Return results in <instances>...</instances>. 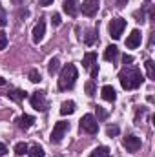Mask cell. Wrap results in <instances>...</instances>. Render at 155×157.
<instances>
[{
  "label": "cell",
  "mask_w": 155,
  "mask_h": 157,
  "mask_svg": "<svg viewBox=\"0 0 155 157\" xmlns=\"http://www.w3.org/2000/svg\"><path fill=\"white\" fill-rule=\"evenodd\" d=\"M146 2H150V0H146Z\"/></svg>",
  "instance_id": "cell-36"
},
{
  "label": "cell",
  "mask_w": 155,
  "mask_h": 157,
  "mask_svg": "<svg viewBox=\"0 0 155 157\" xmlns=\"http://www.w3.org/2000/svg\"><path fill=\"white\" fill-rule=\"evenodd\" d=\"M97 35H99V31H97V29H89V31L86 33V37H84V42H86L88 46H93V44L99 40Z\"/></svg>",
  "instance_id": "cell-20"
},
{
  "label": "cell",
  "mask_w": 155,
  "mask_h": 157,
  "mask_svg": "<svg viewBox=\"0 0 155 157\" xmlns=\"http://www.w3.org/2000/svg\"><path fill=\"white\" fill-rule=\"evenodd\" d=\"M97 75H99V66H97V62L91 66V78H97Z\"/></svg>",
  "instance_id": "cell-31"
},
{
  "label": "cell",
  "mask_w": 155,
  "mask_h": 157,
  "mask_svg": "<svg viewBox=\"0 0 155 157\" xmlns=\"http://www.w3.org/2000/svg\"><path fill=\"white\" fill-rule=\"evenodd\" d=\"M86 93H88L89 97H93V95H95V82H93V80L86 82Z\"/></svg>",
  "instance_id": "cell-25"
},
{
  "label": "cell",
  "mask_w": 155,
  "mask_h": 157,
  "mask_svg": "<svg viewBox=\"0 0 155 157\" xmlns=\"http://www.w3.org/2000/svg\"><path fill=\"white\" fill-rule=\"evenodd\" d=\"M122 146L126 148V152H137L139 148H141V139L137 137V135H126L124 139H122Z\"/></svg>",
  "instance_id": "cell-7"
},
{
  "label": "cell",
  "mask_w": 155,
  "mask_h": 157,
  "mask_svg": "<svg viewBox=\"0 0 155 157\" xmlns=\"http://www.w3.org/2000/svg\"><path fill=\"white\" fill-rule=\"evenodd\" d=\"M53 0H40V6H51Z\"/></svg>",
  "instance_id": "cell-34"
},
{
  "label": "cell",
  "mask_w": 155,
  "mask_h": 157,
  "mask_svg": "<svg viewBox=\"0 0 155 157\" xmlns=\"http://www.w3.org/2000/svg\"><path fill=\"white\" fill-rule=\"evenodd\" d=\"M44 35H46V22L44 20H39V24L33 28V42H42L44 39Z\"/></svg>",
  "instance_id": "cell-11"
},
{
  "label": "cell",
  "mask_w": 155,
  "mask_h": 157,
  "mask_svg": "<svg viewBox=\"0 0 155 157\" xmlns=\"http://www.w3.org/2000/svg\"><path fill=\"white\" fill-rule=\"evenodd\" d=\"M97 113H99V119H100V121H104V119L108 117V113H106L100 106H97Z\"/></svg>",
  "instance_id": "cell-29"
},
{
  "label": "cell",
  "mask_w": 155,
  "mask_h": 157,
  "mask_svg": "<svg viewBox=\"0 0 155 157\" xmlns=\"http://www.w3.org/2000/svg\"><path fill=\"white\" fill-rule=\"evenodd\" d=\"M100 95H102V99H104V101H108V102H115V99H117L115 90H113V86H110V84L102 86V90H100Z\"/></svg>",
  "instance_id": "cell-13"
},
{
  "label": "cell",
  "mask_w": 155,
  "mask_h": 157,
  "mask_svg": "<svg viewBox=\"0 0 155 157\" xmlns=\"http://www.w3.org/2000/svg\"><path fill=\"white\" fill-rule=\"evenodd\" d=\"M119 80H120V86L124 90H135L142 84V73L137 70V68H130V66H124L119 73Z\"/></svg>",
  "instance_id": "cell-1"
},
{
  "label": "cell",
  "mask_w": 155,
  "mask_h": 157,
  "mask_svg": "<svg viewBox=\"0 0 155 157\" xmlns=\"http://www.w3.org/2000/svg\"><path fill=\"white\" fill-rule=\"evenodd\" d=\"M117 57H119V48L117 46H108L106 49H104V59L108 60V62H115L117 60Z\"/></svg>",
  "instance_id": "cell-14"
},
{
  "label": "cell",
  "mask_w": 155,
  "mask_h": 157,
  "mask_svg": "<svg viewBox=\"0 0 155 157\" xmlns=\"http://www.w3.org/2000/svg\"><path fill=\"white\" fill-rule=\"evenodd\" d=\"M7 24V15H6V9L0 7V28H4Z\"/></svg>",
  "instance_id": "cell-27"
},
{
  "label": "cell",
  "mask_w": 155,
  "mask_h": 157,
  "mask_svg": "<svg viewBox=\"0 0 155 157\" xmlns=\"http://www.w3.org/2000/svg\"><path fill=\"white\" fill-rule=\"evenodd\" d=\"M28 155H29V157H44V155H46V152H44V148H42V146L33 144L31 148H28Z\"/></svg>",
  "instance_id": "cell-19"
},
{
  "label": "cell",
  "mask_w": 155,
  "mask_h": 157,
  "mask_svg": "<svg viewBox=\"0 0 155 157\" xmlns=\"http://www.w3.org/2000/svg\"><path fill=\"white\" fill-rule=\"evenodd\" d=\"M124 4H126V0H117V6H119V7H122Z\"/></svg>",
  "instance_id": "cell-35"
},
{
  "label": "cell",
  "mask_w": 155,
  "mask_h": 157,
  "mask_svg": "<svg viewBox=\"0 0 155 157\" xmlns=\"http://www.w3.org/2000/svg\"><path fill=\"white\" fill-rule=\"evenodd\" d=\"M144 66H146L148 78H150V80H155V64H153V60H146V62H144Z\"/></svg>",
  "instance_id": "cell-22"
},
{
  "label": "cell",
  "mask_w": 155,
  "mask_h": 157,
  "mask_svg": "<svg viewBox=\"0 0 155 157\" xmlns=\"http://www.w3.org/2000/svg\"><path fill=\"white\" fill-rule=\"evenodd\" d=\"M51 22H53V26H60V22H62V20H60V15H59V13H55V15H53V18H51Z\"/></svg>",
  "instance_id": "cell-30"
},
{
  "label": "cell",
  "mask_w": 155,
  "mask_h": 157,
  "mask_svg": "<svg viewBox=\"0 0 155 157\" xmlns=\"http://www.w3.org/2000/svg\"><path fill=\"white\" fill-rule=\"evenodd\" d=\"M6 154H7V148H6V144L0 143V157H4Z\"/></svg>",
  "instance_id": "cell-32"
},
{
  "label": "cell",
  "mask_w": 155,
  "mask_h": 157,
  "mask_svg": "<svg viewBox=\"0 0 155 157\" xmlns=\"http://www.w3.org/2000/svg\"><path fill=\"white\" fill-rule=\"evenodd\" d=\"M35 124V117L33 115H20V117L17 119V126L20 128V130H29L31 126Z\"/></svg>",
  "instance_id": "cell-10"
},
{
  "label": "cell",
  "mask_w": 155,
  "mask_h": 157,
  "mask_svg": "<svg viewBox=\"0 0 155 157\" xmlns=\"http://www.w3.org/2000/svg\"><path fill=\"white\" fill-rule=\"evenodd\" d=\"M126 46H128L130 49H135L137 46H141V31H139V29H133V31L130 33V37L126 39Z\"/></svg>",
  "instance_id": "cell-12"
},
{
  "label": "cell",
  "mask_w": 155,
  "mask_h": 157,
  "mask_svg": "<svg viewBox=\"0 0 155 157\" xmlns=\"http://www.w3.org/2000/svg\"><path fill=\"white\" fill-rule=\"evenodd\" d=\"M106 133H108V137H115V135H119V126H108L106 128Z\"/></svg>",
  "instance_id": "cell-26"
},
{
  "label": "cell",
  "mask_w": 155,
  "mask_h": 157,
  "mask_svg": "<svg viewBox=\"0 0 155 157\" xmlns=\"http://www.w3.org/2000/svg\"><path fill=\"white\" fill-rule=\"evenodd\" d=\"M95 62H97V53H93V51L86 53V55H84V59H82V66H84L86 70H89Z\"/></svg>",
  "instance_id": "cell-17"
},
{
  "label": "cell",
  "mask_w": 155,
  "mask_h": 157,
  "mask_svg": "<svg viewBox=\"0 0 155 157\" xmlns=\"http://www.w3.org/2000/svg\"><path fill=\"white\" fill-rule=\"evenodd\" d=\"M89 157H110V148L108 146H97L89 154Z\"/></svg>",
  "instance_id": "cell-18"
},
{
  "label": "cell",
  "mask_w": 155,
  "mask_h": 157,
  "mask_svg": "<svg viewBox=\"0 0 155 157\" xmlns=\"http://www.w3.org/2000/svg\"><path fill=\"white\" fill-rule=\"evenodd\" d=\"M75 82H77V68L73 64H66L59 75V90L60 91L71 90L75 86Z\"/></svg>",
  "instance_id": "cell-2"
},
{
  "label": "cell",
  "mask_w": 155,
  "mask_h": 157,
  "mask_svg": "<svg viewBox=\"0 0 155 157\" xmlns=\"http://www.w3.org/2000/svg\"><path fill=\"white\" fill-rule=\"evenodd\" d=\"M64 13L70 15V17H77L78 9H80V0H66L64 6H62Z\"/></svg>",
  "instance_id": "cell-9"
},
{
  "label": "cell",
  "mask_w": 155,
  "mask_h": 157,
  "mask_svg": "<svg viewBox=\"0 0 155 157\" xmlns=\"http://www.w3.org/2000/svg\"><path fill=\"white\" fill-rule=\"evenodd\" d=\"M75 113V102L73 101H64L60 104V115H71Z\"/></svg>",
  "instance_id": "cell-16"
},
{
  "label": "cell",
  "mask_w": 155,
  "mask_h": 157,
  "mask_svg": "<svg viewBox=\"0 0 155 157\" xmlns=\"http://www.w3.org/2000/svg\"><path fill=\"white\" fill-rule=\"evenodd\" d=\"M29 80H31L33 84H39L40 80H42V77H40V71H39V70H31V71H29Z\"/></svg>",
  "instance_id": "cell-24"
},
{
  "label": "cell",
  "mask_w": 155,
  "mask_h": 157,
  "mask_svg": "<svg viewBox=\"0 0 155 157\" xmlns=\"http://www.w3.org/2000/svg\"><path fill=\"white\" fill-rule=\"evenodd\" d=\"M80 130L86 132V133H97L99 132V121L93 117L91 113H86L84 117L80 119Z\"/></svg>",
  "instance_id": "cell-4"
},
{
  "label": "cell",
  "mask_w": 155,
  "mask_h": 157,
  "mask_svg": "<svg viewBox=\"0 0 155 157\" xmlns=\"http://www.w3.org/2000/svg\"><path fill=\"white\" fill-rule=\"evenodd\" d=\"M6 46H7V35L4 31H0V51L6 49Z\"/></svg>",
  "instance_id": "cell-28"
},
{
  "label": "cell",
  "mask_w": 155,
  "mask_h": 157,
  "mask_svg": "<svg viewBox=\"0 0 155 157\" xmlns=\"http://www.w3.org/2000/svg\"><path fill=\"white\" fill-rule=\"evenodd\" d=\"M124 28H126V20L124 18H120V17H117L113 18L112 22H110V37L112 39H120V35H122V31H124Z\"/></svg>",
  "instance_id": "cell-5"
},
{
  "label": "cell",
  "mask_w": 155,
  "mask_h": 157,
  "mask_svg": "<svg viewBox=\"0 0 155 157\" xmlns=\"http://www.w3.org/2000/svg\"><path fill=\"white\" fill-rule=\"evenodd\" d=\"M7 97H9L11 101H15V102H22V101L28 97V93H26L24 90H11V91H7Z\"/></svg>",
  "instance_id": "cell-15"
},
{
  "label": "cell",
  "mask_w": 155,
  "mask_h": 157,
  "mask_svg": "<svg viewBox=\"0 0 155 157\" xmlns=\"http://www.w3.org/2000/svg\"><path fill=\"white\" fill-rule=\"evenodd\" d=\"M70 132V122H66V121H59L55 126H53V132H51V143H55V144H59L62 139H64V135Z\"/></svg>",
  "instance_id": "cell-3"
},
{
  "label": "cell",
  "mask_w": 155,
  "mask_h": 157,
  "mask_svg": "<svg viewBox=\"0 0 155 157\" xmlns=\"http://www.w3.org/2000/svg\"><path fill=\"white\" fill-rule=\"evenodd\" d=\"M80 9H82V15L95 17L97 11H99V0H84L82 6H80Z\"/></svg>",
  "instance_id": "cell-8"
},
{
  "label": "cell",
  "mask_w": 155,
  "mask_h": 157,
  "mask_svg": "<svg viewBox=\"0 0 155 157\" xmlns=\"http://www.w3.org/2000/svg\"><path fill=\"white\" fill-rule=\"evenodd\" d=\"M59 68H60L59 59H57V57H55V59H51V60H49V64H47V71H49V75L57 73V71H59Z\"/></svg>",
  "instance_id": "cell-21"
},
{
  "label": "cell",
  "mask_w": 155,
  "mask_h": 157,
  "mask_svg": "<svg viewBox=\"0 0 155 157\" xmlns=\"http://www.w3.org/2000/svg\"><path fill=\"white\" fill-rule=\"evenodd\" d=\"M15 154H17V155H24V154H28V144H26V143H18V144L15 146Z\"/></svg>",
  "instance_id": "cell-23"
},
{
  "label": "cell",
  "mask_w": 155,
  "mask_h": 157,
  "mask_svg": "<svg viewBox=\"0 0 155 157\" xmlns=\"http://www.w3.org/2000/svg\"><path fill=\"white\" fill-rule=\"evenodd\" d=\"M124 64H130V62H133V57H130V55H124Z\"/></svg>",
  "instance_id": "cell-33"
},
{
  "label": "cell",
  "mask_w": 155,
  "mask_h": 157,
  "mask_svg": "<svg viewBox=\"0 0 155 157\" xmlns=\"http://www.w3.org/2000/svg\"><path fill=\"white\" fill-rule=\"evenodd\" d=\"M29 101H31V106H33L37 112H46V110H47V101H46L44 91H37V93H33V95L29 97Z\"/></svg>",
  "instance_id": "cell-6"
}]
</instances>
